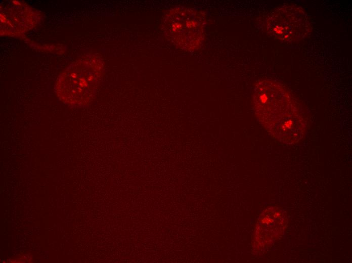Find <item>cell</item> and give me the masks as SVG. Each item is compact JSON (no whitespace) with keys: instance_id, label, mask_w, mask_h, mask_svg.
<instances>
[{"instance_id":"cell-2","label":"cell","mask_w":352,"mask_h":263,"mask_svg":"<svg viewBox=\"0 0 352 263\" xmlns=\"http://www.w3.org/2000/svg\"><path fill=\"white\" fill-rule=\"evenodd\" d=\"M103 69L101 59L95 56L73 62L57 79L55 90L57 97L70 106L87 104L96 94Z\"/></svg>"},{"instance_id":"cell-1","label":"cell","mask_w":352,"mask_h":263,"mask_svg":"<svg viewBox=\"0 0 352 263\" xmlns=\"http://www.w3.org/2000/svg\"><path fill=\"white\" fill-rule=\"evenodd\" d=\"M253 104L261 124L273 136L292 144L304 136L305 122L290 93L276 81L266 79L254 88Z\"/></svg>"},{"instance_id":"cell-6","label":"cell","mask_w":352,"mask_h":263,"mask_svg":"<svg viewBox=\"0 0 352 263\" xmlns=\"http://www.w3.org/2000/svg\"><path fill=\"white\" fill-rule=\"evenodd\" d=\"M287 222L285 212L271 207L260 214L256 226L254 245L259 249L271 245L283 233Z\"/></svg>"},{"instance_id":"cell-3","label":"cell","mask_w":352,"mask_h":263,"mask_svg":"<svg viewBox=\"0 0 352 263\" xmlns=\"http://www.w3.org/2000/svg\"><path fill=\"white\" fill-rule=\"evenodd\" d=\"M204 14L194 9L178 7L164 15L162 31L167 39L178 48L193 51L199 49L204 38Z\"/></svg>"},{"instance_id":"cell-5","label":"cell","mask_w":352,"mask_h":263,"mask_svg":"<svg viewBox=\"0 0 352 263\" xmlns=\"http://www.w3.org/2000/svg\"><path fill=\"white\" fill-rule=\"evenodd\" d=\"M23 3L13 2L2 6L1 11V34L18 35L35 25L37 14Z\"/></svg>"},{"instance_id":"cell-4","label":"cell","mask_w":352,"mask_h":263,"mask_svg":"<svg viewBox=\"0 0 352 263\" xmlns=\"http://www.w3.org/2000/svg\"><path fill=\"white\" fill-rule=\"evenodd\" d=\"M266 23L268 33L283 41L302 40L311 31L307 15L301 8L292 5L275 9L268 16Z\"/></svg>"}]
</instances>
